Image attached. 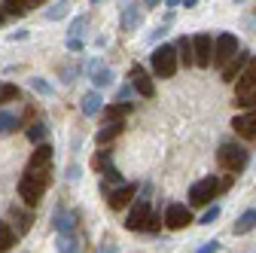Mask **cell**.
I'll use <instances>...</instances> for the list:
<instances>
[{"instance_id":"cell-1","label":"cell","mask_w":256,"mask_h":253,"mask_svg":"<svg viewBox=\"0 0 256 253\" xmlns=\"http://www.w3.org/2000/svg\"><path fill=\"white\" fill-rule=\"evenodd\" d=\"M235 177L238 174H226V177H202L198 183H192V189H189V204H196V208H202V204H210V198H216L220 192H226V189L235 183Z\"/></svg>"},{"instance_id":"cell-2","label":"cell","mask_w":256,"mask_h":253,"mask_svg":"<svg viewBox=\"0 0 256 253\" xmlns=\"http://www.w3.org/2000/svg\"><path fill=\"white\" fill-rule=\"evenodd\" d=\"M216 162H220V168H222V171H229V174H241V171L250 165V152H247L241 144L226 140V144H220V150H216Z\"/></svg>"},{"instance_id":"cell-3","label":"cell","mask_w":256,"mask_h":253,"mask_svg":"<svg viewBox=\"0 0 256 253\" xmlns=\"http://www.w3.org/2000/svg\"><path fill=\"white\" fill-rule=\"evenodd\" d=\"M177 49H174V43H162L158 46L156 43V49H152V55H150V68H152V74L156 76H162V80H171L174 74H177Z\"/></svg>"},{"instance_id":"cell-4","label":"cell","mask_w":256,"mask_h":253,"mask_svg":"<svg viewBox=\"0 0 256 253\" xmlns=\"http://www.w3.org/2000/svg\"><path fill=\"white\" fill-rule=\"evenodd\" d=\"M43 192H46V183L34 171H24L22 180H18V198L24 202V208H37L40 198H43Z\"/></svg>"},{"instance_id":"cell-5","label":"cell","mask_w":256,"mask_h":253,"mask_svg":"<svg viewBox=\"0 0 256 253\" xmlns=\"http://www.w3.org/2000/svg\"><path fill=\"white\" fill-rule=\"evenodd\" d=\"M238 49H241V43H238L235 34H216L214 37V52H210V64L214 68H222Z\"/></svg>"},{"instance_id":"cell-6","label":"cell","mask_w":256,"mask_h":253,"mask_svg":"<svg viewBox=\"0 0 256 253\" xmlns=\"http://www.w3.org/2000/svg\"><path fill=\"white\" fill-rule=\"evenodd\" d=\"M150 216H152L150 198H138V204L132 208V214H128V220H125V229H128V232H146Z\"/></svg>"},{"instance_id":"cell-7","label":"cell","mask_w":256,"mask_h":253,"mask_svg":"<svg viewBox=\"0 0 256 253\" xmlns=\"http://www.w3.org/2000/svg\"><path fill=\"white\" fill-rule=\"evenodd\" d=\"M189 223H192V210H189L186 204L174 202V204L165 208V226H168L171 232H180V229H186Z\"/></svg>"},{"instance_id":"cell-8","label":"cell","mask_w":256,"mask_h":253,"mask_svg":"<svg viewBox=\"0 0 256 253\" xmlns=\"http://www.w3.org/2000/svg\"><path fill=\"white\" fill-rule=\"evenodd\" d=\"M232 128H235L238 138H244V140H256V107L238 113V116L232 119Z\"/></svg>"},{"instance_id":"cell-9","label":"cell","mask_w":256,"mask_h":253,"mask_svg":"<svg viewBox=\"0 0 256 253\" xmlns=\"http://www.w3.org/2000/svg\"><path fill=\"white\" fill-rule=\"evenodd\" d=\"M210 52H214L210 34L192 37V58H196V68H210Z\"/></svg>"},{"instance_id":"cell-10","label":"cell","mask_w":256,"mask_h":253,"mask_svg":"<svg viewBox=\"0 0 256 253\" xmlns=\"http://www.w3.org/2000/svg\"><path fill=\"white\" fill-rule=\"evenodd\" d=\"M134 196H138V186H134V183H119L113 192H107V204H110L113 210H122V208L132 204Z\"/></svg>"},{"instance_id":"cell-11","label":"cell","mask_w":256,"mask_h":253,"mask_svg":"<svg viewBox=\"0 0 256 253\" xmlns=\"http://www.w3.org/2000/svg\"><path fill=\"white\" fill-rule=\"evenodd\" d=\"M128 76H132V88L140 94V98H152V94H156V82H152V76H150L140 64H134Z\"/></svg>"},{"instance_id":"cell-12","label":"cell","mask_w":256,"mask_h":253,"mask_svg":"<svg viewBox=\"0 0 256 253\" xmlns=\"http://www.w3.org/2000/svg\"><path fill=\"white\" fill-rule=\"evenodd\" d=\"M52 223H55V232L58 235H74V229H76V214L68 210L64 204H58L55 214H52Z\"/></svg>"},{"instance_id":"cell-13","label":"cell","mask_w":256,"mask_h":253,"mask_svg":"<svg viewBox=\"0 0 256 253\" xmlns=\"http://www.w3.org/2000/svg\"><path fill=\"white\" fill-rule=\"evenodd\" d=\"M247 61H250V52H244V49H238L229 61H226V64H222L220 70H222V82H235V76L244 70V64H247Z\"/></svg>"},{"instance_id":"cell-14","label":"cell","mask_w":256,"mask_h":253,"mask_svg":"<svg viewBox=\"0 0 256 253\" xmlns=\"http://www.w3.org/2000/svg\"><path fill=\"white\" fill-rule=\"evenodd\" d=\"M235 92H247V88H256V58L250 55V61L244 64V70L235 76Z\"/></svg>"},{"instance_id":"cell-15","label":"cell","mask_w":256,"mask_h":253,"mask_svg":"<svg viewBox=\"0 0 256 253\" xmlns=\"http://www.w3.org/2000/svg\"><path fill=\"white\" fill-rule=\"evenodd\" d=\"M10 216H12V223H16V226H12L16 235H28V232H30V223H34V214H30V210L12 204V208H10Z\"/></svg>"},{"instance_id":"cell-16","label":"cell","mask_w":256,"mask_h":253,"mask_svg":"<svg viewBox=\"0 0 256 253\" xmlns=\"http://www.w3.org/2000/svg\"><path fill=\"white\" fill-rule=\"evenodd\" d=\"M140 24H144V12L138 10V4H128L122 10V30H125V34H134Z\"/></svg>"},{"instance_id":"cell-17","label":"cell","mask_w":256,"mask_h":253,"mask_svg":"<svg viewBox=\"0 0 256 253\" xmlns=\"http://www.w3.org/2000/svg\"><path fill=\"white\" fill-rule=\"evenodd\" d=\"M122 132H125V119H110V122L104 125V128H101L98 134H94V140H98L101 146H107V144H110V140H116Z\"/></svg>"},{"instance_id":"cell-18","label":"cell","mask_w":256,"mask_h":253,"mask_svg":"<svg viewBox=\"0 0 256 253\" xmlns=\"http://www.w3.org/2000/svg\"><path fill=\"white\" fill-rule=\"evenodd\" d=\"M101 110H104V119L107 122L110 119H128V116H132V110H134V104L132 101H113V104H107Z\"/></svg>"},{"instance_id":"cell-19","label":"cell","mask_w":256,"mask_h":253,"mask_svg":"<svg viewBox=\"0 0 256 253\" xmlns=\"http://www.w3.org/2000/svg\"><path fill=\"white\" fill-rule=\"evenodd\" d=\"M101 107H104L101 92H88V94H82V101H80L82 116H98V113H101Z\"/></svg>"},{"instance_id":"cell-20","label":"cell","mask_w":256,"mask_h":253,"mask_svg":"<svg viewBox=\"0 0 256 253\" xmlns=\"http://www.w3.org/2000/svg\"><path fill=\"white\" fill-rule=\"evenodd\" d=\"M174 49H177V61L183 68H196V58H192V37H180L174 43Z\"/></svg>"},{"instance_id":"cell-21","label":"cell","mask_w":256,"mask_h":253,"mask_svg":"<svg viewBox=\"0 0 256 253\" xmlns=\"http://www.w3.org/2000/svg\"><path fill=\"white\" fill-rule=\"evenodd\" d=\"M253 229H256V208L244 210V214L235 220V226H232V235H247V232H253Z\"/></svg>"},{"instance_id":"cell-22","label":"cell","mask_w":256,"mask_h":253,"mask_svg":"<svg viewBox=\"0 0 256 253\" xmlns=\"http://www.w3.org/2000/svg\"><path fill=\"white\" fill-rule=\"evenodd\" d=\"M52 162V146L46 140L37 144V150L30 152V159H28V168H40V165H49Z\"/></svg>"},{"instance_id":"cell-23","label":"cell","mask_w":256,"mask_h":253,"mask_svg":"<svg viewBox=\"0 0 256 253\" xmlns=\"http://www.w3.org/2000/svg\"><path fill=\"white\" fill-rule=\"evenodd\" d=\"M88 80L94 82V88H107V86H113V70L104 68V64H98V68L88 74Z\"/></svg>"},{"instance_id":"cell-24","label":"cell","mask_w":256,"mask_h":253,"mask_svg":"<svg viewBox=\"0 0 256 253\" xmlns=\"http://www.w3.org/2000/svg\"><path fill=\"white\" fill-rule=\"evenodd\" d=\"M4 16H12V18H22V16H28L30 12V6H28V0H4Z\"/></svg>"},{"instance_id":"cell-25","label":"cell","mask_w":256,"mask_h":253,"mask_svg":"<svg viewBox=\"0 0 256 253\" xmlns=\"http://www.w3.org/2000/svg\"><path fill=\"white\" fill-rule=\"evenodd\" d=\"M18 125H22L18 113H10V110H0V134H10V132H16Z\"/></svg>"},{"instance_id":"cell-26","label":"cell","mask_w":256,"mask_h":253,"mask_svg":"<svg viewBox=\"0 0 256 253\" xmlns=\"http://www.w3.org/2000/svg\"><path fill=\"white\" fill-rule=\"evenodd\" d=\"M232 104H235V107H241V110H253V107H256V88H247V92H235Z\"/></svg>"},{"instance_id":"cell-27","label":"cell","mask_w":256,"mask_h":253,"mask_svg":"<svg viewBox=\"0 0 256 253\" xmlns=\"http://www.w3.org/2000/svg\"><path fill=\"white\" fill-rule=\"evenodd\" d=\"M43 16H46L49 22H58V18H64V16H70V0H58V4H52Z\"/></svg>"},{"instance_id":"cell-28","label":"cell","mask_w":256,"mask_h":253,"mask_svg":"<svg viewBox=\"0 0 256 253\" xmlns=\"http://www.w3.org/2000/svg\"><path fill=\"white\" fill-rule=\"evenodd\" d=\"M12 244H16V229L6 223V220H0V253L10 250Z\"/></svg>"},{"instance_id":"cell-29","label":"cell","mask_w":256,"mask_h":253,"mask_svg":"<svg viewBox=\"0 0 256 253\" xmlns=\"http://www.w3.org/2000/svg\"><path fill=\"white\" fill-rule=\"evenodd\" d=\"M46 138H49V125L37 119V122L28 128V140H30V144H40V140H46Z\"/></svg>"},{"instance_id":"cell-30","label":"cell","mask_w":256,"mask_h":253,"mask_svg":"<svg viewBox=\"0 0 256 253\" xmlns=\"http://www.w3.org/2000/svg\"><path fill=\"white\" fill-rule=\"evenodd\" d=\"M18 98H22L18 86H12V82H0V107L10 104V101H18Z\"/></svg>"},{"instance_id":"cell-31","label":"cell","mask_w":256,"mask_h":253,"mask_svg":"<svg viewBox=\"0 0 256 253\" xmlns=\"http://www.w3.org/2000/svg\"><path fill=\"white\" fill-rule=\"evenodd\" d=\"M30 88H34L37 94H43V98H52V94H55V88H52L43 76H30Z\"/></svg>"},{"instance_id":"cell-32","label":"cell","mask_w":256,"mask_h":253,"mask_svg":"<svg viewBox=\"0 0 256 253\" xmlns=\"http://www.w3.org/2000/svg\"><path fill=\"white\" fill-rule=\"evenodd\" d=\"M101 174H104V183H107V186H110V183H113V186H119V183H125V180H122V174H119V168H116V165H107V168H104V171H101Z\"/></svg>"},{"instance_id":"cell-33","label":"cell","mask_w":256,"mask_h":253,"mask_svg":"<svg viewBox=\"0 0 256 253\" xmlns=\"http://www.w3.org/2000/svg\"><path fill=\"white\" fill-rule=\"evenodd\" d=\"M107 165H113V162H110V152H107V150H101V152H94V159H92V168H94V171L101 174V171H104Z\"/></svg>"},{"instance_id":"cell-34","label":"cell","mask_w":256,"mask_h":253,"mask_svg":"<svg viewBox=\"0 0 256 253\" xmlns=\"http://www.w3.org/2000/svg\"><path fill=\"white\" fill-rule=\"evenodd\" d=\"M86 24H88V16H76L70 22V28H68V37H80L82 30H86Z\"/></svg>"},{"instance_id":"cell-35","label":"cell","mask_w":256,"mask_h":253,"mask_svg":"<svg viewBox=\"0 0 256 253\" xmlns=\"http://www.w3.org/2000/svg\"><path fill=\"white\" fill-rule=\"evenodd\" d=\"M58 250H68V253H74V250H80V241H76L74 235H58Z\"/></svg>"},{"instance_id":"cell-36","label":"cell","mask_w":256,"mask_h":253,"mask_svg":"<svg viewBox=\"0 0 256 253\" xmlns=\"http://www.w3.org/2000/svg\"><path fill=\"white\" fill-rule=\"evenodd\" d=\"M216 220H220V204H210V208L202 214L198 223H202V226H210V223H216Z\"/></svg>"},{"instance_id":"cell-37","label":"cell","mask_w":256,"mask_h":253,"mask_svg":"<svg viewBox=\"0 0 256 253\" xmlns=\"http://www.w3.org/2000/svg\"><path fill=\"white\" fill-rule=\"evenodd\" d=\"M165 34H168V22H162V24H158V28H156V30H152V34H150V43H152V46H156V43H158V40H162V37H165Z\"/></svg>"},{"instance_id":"cell-38","label":"cell","mask_w":256,"mask_h":253,"mask_svg":"<svg viewBox=\"0 0 256 253\" xmlns=\"http://www.w3.org/2000/svg\"><path fill=\"white\" fill-rule=\"evenodd\" d=\"M76 74H80V68H76V64H70L68 70H64V74H61V82H64V86H70V82L76 80Z\"/></svg>"},{"instance_id":"cell-39","label":"cell","mask_w":256,"mask_h":253,"mask_svg":"<svg viewBox=\"0 0 256 253\" xmlns=\"http://www.w3.org/2000/svg\"><path fill=\"white\" fill-rule=\"evenodd\" d=\"M132 82H128V86H119V92H116V101H128V98H132Z\"/></svg>"},{"instance_id":"cell-40","label":"cell","mask_w":256,"mask_h":253,"mask_svg":"<svg viewBox=\"0 0 256 253\" xmlns=\"http://www.w3.org/2000/svg\"><path fill=\"white\" fill-rule=\"evenodd\" d=\"M196 250H198V253H214V250H220V241H204V244H198Z\"/></svg>"},{"instance_id":"cell-41","label":"cell","mask_w":256,"mask_h":253,"mask_svg":"<svg viewBox=\"0 0 256 253\" xmlns=\"http://www.w3.org/2000/svg\"><path fill=\"white\" fill-rule=\"evenodd\" d=\"M68 49H70V52H80V49H82V40H80V37H68Z\"/></svg>"},{"instance_id":"cell-42","label":"cell","mask_w":256,"mask_h":253,"mask_svg":"<svg viewBox=\"0 0 256 253\" xmlns=\"http://www.w3.org/2000/svg\"><path fill=\"white\" fill-rule=\"evenodd\" d=\"M28 37V30H12V34H6V40L10 43H16V40H24Z\"/></svg>"},{"instance_id":"cell-43","label":"cell","mask_w":256,"mask_h":253,"mask_svg":"<svg viewBox=\"0 0 256 253\" xmlns=\"http://www.w3.org/2000/svg\"><path fill=\"white\" fill-rule=\"evenodd\" d=\"M98 64H101V61H98V58H88V61H86V74H92V70H94V68H98Z\"/></svg>"},{"instance_id":"cell-44","label":"cell","mask_w":256,"mask_h":253,"mask_svg":"<svg viewBox=\"0 0 256 253\" xmlns=\"http://www.w3.org/2000/svg\"><path fill=\"white\" fill-rule=\"evenodd\" d=\"M68 180H80V168H76V165L68 168Z\"/></svg>"},{"instance_id":"cell-45","label":"cell","mask_w":256,"mask_h":253,"mask_svg":"<svg viewBox=\"0 0 256 253\" xmlns=\"http://www.w3.org/2000/svg\"><path fill=\"white\" fill-rule=\"evenodd\" d=\"M140 4H144V6H146V10H156V6H158V4H162V0H140Z\"/></svg>"},{"instance_id":"cell-46","label":"cell","mask_w":256,"mask_h":253,"mask_svg":"<svg viewBox=\"0 0 256 253\" xmlns=\"http://www.w3.org/2000/svg\"><path fill=\"white\" fill-rule=\"evenodd\" d=\"M180 6H186V10H192V6H198V0H180Z\"/></svg>"},{"instance_id":"cell-47","label":"cell","mask_w":256,"mask_h":253,"mask_svg":"<svg viewBox=\"0 0 256 253\" xmlns=\"http://www.w3.org/2000/svg\"><path fill=\"white\" fill-rule=\"evenodd\" d=\"M162 4H165L168 10H177V6H180V0H162Z\"/></svg>"},{"instance_id":"cell-48","label":"cell","mask_w":256,"mask_h":253,"mask_svg":"<svg viewBox=\"0 0 256 253\" xmlns=\"http://www.w3.org/2000/svg\"><path fill=\"white\" fill-rule=\"evenodd\" d=\"M43 4H46V0H28V6H30V10H34V6H43Z\"/></svg>"},{"instance_id":"cell-49","label":"cell","mask_w":256,"mask_h":253,"mask_svg":"<svg viewBox=\"0 0 256 253\" xmlns=\"http://www.w3.org/2000/svg\"><path fill=\"white\" fill-rule=\"evenodd\" d=\"M4 18H6V16H4V6H0V22H4Z\"/></svg>"}]
</instances>
